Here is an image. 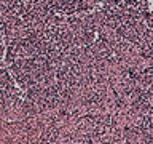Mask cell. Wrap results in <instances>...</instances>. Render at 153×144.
<instances>
[{
    "mask_svg": "<svg viewBox=\"0 0 153 144\" xmlns=\"http://www.w3.org/2000/svg\"><path fill=\"white\" fill-rule=\"evenodd\" d=\"M86 48H88V51L91 53V56L97 61H105V59H108L110 56H113V46L110 45L107 40H104V38H96V40Z\"/></svg>",
    "mask_w": 153,
    "mask_h": 144,
    "instance_id": "obj_1",
    "label": "cell"
}]
</instances>
